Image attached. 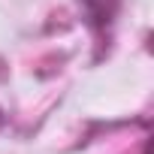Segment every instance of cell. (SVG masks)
Wrapping results in <instances>:
<instances>
[{"instance_id":"6da1fadb","label":"cell","mask_w":154,"mask_h":154,"mask_svg":"<svg viewBox=\"0 0 154 154\" xmlns=\"http://www.w3.org/2000/svg\"><path fill=\"white\" fill-rule=\"evenodd\" d=\"M0 124H3V118H0Z\"/></svg>"}]
</instances>
